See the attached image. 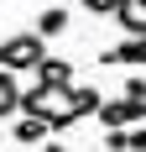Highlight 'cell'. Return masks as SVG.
<instances>
[{
    "mask_svg": "<svg viewBox=\"0 0 146 152\" xmlns=\"http://www.w3.org/2000/svg\"><path fill=\"white\" fill-rule=\"evenodd\" d=\"M89 16H115V0H78Z\"/></svg>",
    "mask_w": 146,
    "mask_h": 152,
    "instance_id": "cell-11",
    "label": "cell"
},
{
    "mask_svg": "<svg viewBox=\"0 0 146 152\" xmlns=\"http://www.w3.org/2000/svg\"><path fill=\"white\" fill-rule=\"evenodd\" d=\"M99 105H104V94L94 84H73L68 89V126H78L84 115H99Z\"/></svg>",
    "mask_w": 146,
    "mask_h": 152,
    "instance_id": "cell-4",
    "label": "cell"
},
{
    "mask_svg": "<svg viewBox=\"0 0 146 152\" xmlns=\"http://www.w3.org/2000/svg\"><path fill=\"white\" fill-rule=\"evenodd\" d=\"M31 79H37V84H52V89H73V58H52V53H47L42 68Z\"/></svg>",
    "mask_w": 146,
    "mask_h": 152,
    "instance_id": "cell-6",
    "label": "cell"
},
{
    "mask_svg": "<svg viewBox=\"0 0 146 152\" xmlns=\"http://www.w3.org/2000/svg\"><path fill=\"white\" fill-rule=\"evenodd\" d=\"M47 58V42L37 31H11L5 42H0V68L5 74H37Z\"/></svg>",
    "mask_w": 146,
    "mask_h": 152,
    "instance_id": "cell-2",
    "label": "cell"
},
{
    "mask_svg": "<svg viewBox=\"0 0 146 152\" xmlns=\"http://www.w3.org/2000/svg\"><path fill=\"white\" fill-rule=\"evenodd\" d=\"M68 26H73V16L63 11V5H47V11L37 16V26H31V31H37L42 42H52V37H63V31H68Z\"/></svg>",
    "mask_w": 146,
    "mask_h": 152,
    "instance_id": "cell-8",
    "label": "cell"
},
{
    "mask_svg": "<svg viewBox=\"0 0 146 152\" xmlns=\"http://www.w3.org/2000/svg\"><path fill=\"white\" fill-rule=\"evenodd\" d=\"M115 21H120L125 37L146 42V0H115Z\"/></svg>",
    "mask_w": 146,
    "mask_h": 152,
    "instance_id": "cell-5",
    "label": "cell"
},
{
    "mask_svg": "<svg viewBox=\"0 0 146 152\" xmlns=\"http://www.w3.org/2000/svg\"><path fill=\"white\" fill-rule=\"evenodd\" d=\"M0 147H5V131H0Z\"/></svg>",
    "mask_w": 146,
    "mask_h": 152,
    "instance_id": "cell-14",
    "label": "cell"
},
{
    "mask_svg": "<svg viewBox=\"0 0 146 152\" xmlns=\"http://www.w3.org/2000/svg\"><path fill=\"white\" fill-rule=\"evenodd\" d=\"M99 147H104V152H125V131H104Z\"/></svg>",
    "mask_w": 146,
    "mask_h": 152,
    "instance_id": "cell-12",
    "label": "cell"
},
{
    "mask_svg": "<svg viewBox=\"0 0 146 152\" xmlns=\"http://www.w3.org/2000/svg\"><path fill=\"white\" fill-rule=\"evenodd\" d=\"M125 152H146V121L125 131Z\"/></svg>",
    "mask_w": 146,
    "mask_h": 152,
    "instance_id": "cell-10",
    "label": "cell"
},
{
    "mask_svg": "<svg viewBox=\"0 0 146 152\" xmlns=\"http://www.w3.org/2000/svg\"><path fill=\"white\" fill-rule=\"evenodd\" d=\"M21 115H37L52 131H68V89H52V84H37L31 79L21 89Z\"/></svg>",
    "mask_w": 146,
    "mask_h": 152,
    "instance_id": "cell-1",
    "label": "cell"
},
{
    "mask_svg": "<svg viewBox=\"0 0 146 152\" xmlns=\"http://www.w3.org/2000/svg\"><path fill=\"white\" fill-rule=\"evenodd\" d=\"M0 152H16V147H0Z\"/></svg>",
    "mask_w": 146,
    "mask_h": 152,
    "instance_id": "cell-15",
    "label": "cell"
},
{
    "mask_svg": "<svg viewBox=\"0 0 146 152\" xmlns=\"http://www.w3.org/2000/svg\"><path fill=\"white\" fill-rule=\"evenodd\" d=\"M47 137H52V126L37 121V115H21V121L11 126V142H16V147H42Z\"/></svg>",
    "mask_w": 146,
    "mask_h": 152,
    "instance_id": "cell-7",
    "label": "cell"
},
{
    "mask_svg": "<svg viewBox=\"0 0 146 152\" xmlns=\"http://www.w3.org/2000/svg\"><path fill=\"white\" fill-rule=\"evenodd\" d=\"M11 110H21V89H16V74L0 68V121H5Z\"/></svg>",
    "mask_w": 146,
    "mask_h": 152,
    "instance_id": "cell-9",
    "label": "cell"
},
{
    "mask_svg": "<svg viewBox=\"0 0 146 152\" xmlns=\"http://www.w3.org/2000/svg\"><path fill=\"white\" fill-rule=\"evenodd\" d=\"M99 121H104V131H125V126H141L146 121V100H110L104 94V105H99Z\"/></svg>",
    "mask_w": 146,
    "mask_h": 152,
    "instance_id": "cell-3",
    "label": "cell"
},
{
    "mask_svg": "<svg viewBox=\"0 0 146 152\" xmlns=\"http://www.w3.org/2000/svg\"><path fill=\"white\" fill-rule=\"evenodd\" d=\"M42 152H68V147H63V142H42Z\"/></svg>",
    "mask_w": 146,
    "mask_h": 152,
    "instance_id": "cell-13",
    "label": "cell"
}]
</instances>
